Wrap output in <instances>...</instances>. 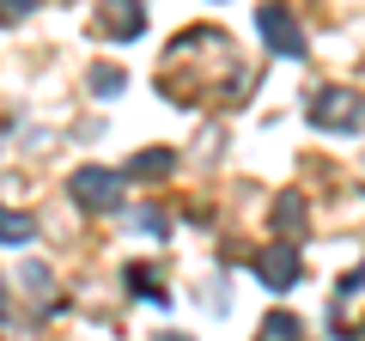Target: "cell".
<instances>
[{
    "instance_id": "9c48e42d",
    "label": "cell",
    "mask_w": 365,
    "mask_h": 341,
    "mask_svg": "<svg viewBox=\"0 0 365 341\" xmlns=\"http://www.w3.org/2000/svg\"><path fill=\"white\" fill-rule=\"evenodd\" d=\"M116 86H122V67H98L91 73V92L98 98H116Z\"/></svg>"
},
{
    "instance_id": "8fae6325",
    "label": "cell",
    "mask_w": 365,
    "mask_h": 341,
    "mask_svg": "<svg viewBox=\"0 0 365 341\" xmlns=\"http://www.w3.org/2000/svg\"><path fill=\"white\" fill-rule=\"evenodd\" d=\"M43 0H0V25H13V19H25V13H37Z\"/></svg>"
},
{
    "instance_id": "7a4b0ae2",
    "label": "cell",
    "mask_w": 365,
    "mask_h": 341,
    "mask_svg": "<svg viewBox=\"0 0 365 341\" xmlns=\"http://www.w3.org/2000/svg\"><path fill=\"white\" fill-rule=\"evenodd\" d=\"M311 122H317V128H359L365 104L353 92H317L311 98Z\"/></svg>"
},
{
    "instance_id": "30bf717a",
    "label": "cell",
    "mask_w": 365,
    "mask_h": 341,
    "mask_svg": "<svg viewBox=\"0 0 365 341\" xmlns=\"http://www.w3.org/2000/svg\"><path fill=\"white\" fill-rule=\"evenodd\" d=\"M274 220H280V225H292V232H299V225H304V201H299V195H287V201H280V208H274Z\"/></svg>"
},
{
    "instance_id": "ba28073f",
    "label": "cell",
    "mask_w": 365,
    "mask_h": 341,
    "mask_svg": "<svg viewBox=\"0 0 365 341\" xmlns=\"http://www.w3.org/2000/svg\"><path fill=\"white\" fill-rule=\"evenodd\" d=\"M134 177H165V170H170V153H165V146H158V153H134Z\"/></svg>"
},
{
    "instance_id": "277c9868",
    "label": "cell",
    "mask_w": 365,
    "mask_h": 341,
    "mask_svg": "<svg viewBox=\"0 0 365 341\" xmlns=\"http://www.w3.org/2000/svg\"><path fill=\"white\" fill-rule=\"evenodd\" d=\"M256 25H262V37H268V49H274V55H304L299 25L287 19V6H262V13H256Z\"/></svg>"
},
{
    "instance_id": "8992f818",
    "label": "cell",
    "mask_w": 365,
    "mask_h": 341,
    "mask_svg": "<svg viewBox=\"0 0 365 341\" xmlns=\"http://www.w3.org/2000/svg\"><path fill=\"white\" fill-rule=\"evenodd\" d=\"M37 238V220L19 208H0V244H31Z\"/></svg>"
},
{
    "instance_id": "4fadbf2b",
    "label": "cell",
    "mask_w": 365,
    "mask_h": 341,
    "mask_svg": "<svg viewBox=\"0 0 365 341\" xmlns=\"http://www.w3.org/2000/svg\"><path fill=\"white\" fill-rule=\"evenodd\" d=\"M128 280H134V292H146V299H165V287H158L146 268H128Z\"/></svg>"
},
{
    "instance_id": "6da1fadb",
    "label": "cell",
    "mask_w": 365,
    "mask_h": 341,
    "mask_svg": "<svg viewBox=\"0 0 365 341\" xmlns=\"http://www.w3.org/2000/svg\"><path fill=\"white\" fill-rule=\"evenodd\" d=\"M73 201H79V208H98V213H110V208L122 201V177H116V170H98V165L73 170Z\"/></svg>"
},
{
    "instance_id": "3957f363",
    "label": "cell",
    "mask_w": 365,
    "mask_h": 341,
    "mask_svg": "<svg viewBox=\"0 0 365 341\" xmlns=\"http://www.w3.org/2000/svg\"><path fill=\"white\" fill-rule=\"evenodd\" d=\"M256 275H262V287H268V292L299 287V250H292V244H268L256 256Z\"/></svg>"
},
{
    "instance_id": "5bb4252c",
    "label": "cell",
    "mask_w": 365,
    "mask_h": 341,
    "mask_svg": "<svg viewBox=\"0 0 365 341\" xmlns=\"http://www.w3.org/2000/svg\"><path fill=\"white\" fill-rule=\"evenodd\" d=\"M158 341H189V335H158Z\"/></svg>"
},
{
    "instance_id": "5b68a950",
    "label": "cell",
    "mask_w": 365,
    "mask_h": 341,
    "mask_svg": "<svg viewBox=\"0 0 365 341\" xmlns=\"http://www.w3.org/2000/svg\"><path fill=\"white\" fill-rule=\"evenodd\" d=\"M98 19H104V31H110L116 43H128V37H140L146 6H140V0H104V6H98Z\"/></svg>"
},
{
    "instance_id": "7c38bea8",
    "label": "cell",
    "mask_w": 365,
    "mask_h": 341,
    "mask_svg": "<svg viewBox=\"0 0 365 341\" xmlns=\"http://www.w3.org/2000/svg\"><path fill=\"white\" fill-rule=\"evenodd\" d=\"M134 232H165V213H158V208H140V213H134Z\"/></svg>"
},
{
    "instance_id": "52a82bcc",
    "label": "cell",
    "mask_w": 365,
    "mask_h": 341,
    "mask_svg": "<svg viewBox=\"0 0 365 341\" xmlns=\"http://www.w3.org/2000/svg\"><path fill=\"white\" fill-rule=\"evenodd\" d=\"M262 341H299V317H287V311H274L268 323H262Z\"/></svg>"
}]
</instances>
